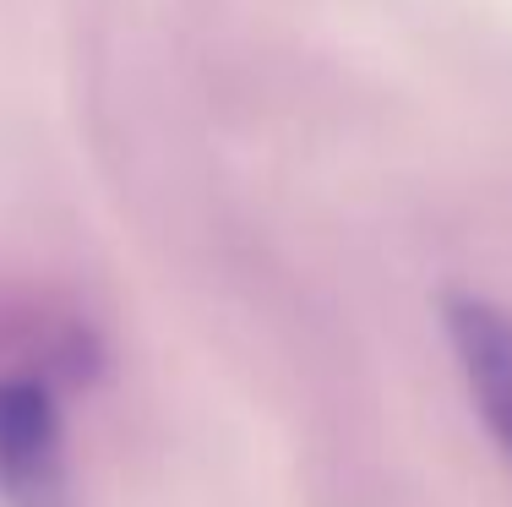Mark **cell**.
<instances>
[{
    "mask_svg": "<svg viewBox=\"0 0 512 507\" xmlns=\"http://www.w3.org/2000/svg\"><path fill=\"white\" fill-rule=\"evenodd\" d=\"M442 333L491 442L512 464V311L474 289L442 295Z\"/></svg>",
    "mask_w": 512,
    "mask_h": 507,
    "instance_id": "7a4b0ae2",
    "label": "cell"
},
{
    "mask_svg": "<svg viewBox=\"0 0 512 507\" xmlns=\"http://www.w3.org/2000/svg\"><path fill=\"white\" fill-rule=\"evenodd\" d=\"M0 507H71L66 420L39 371H0Z\"/></svg>",
    "mask_w": 512,
    "mask_h": 507,
    "instance_id": "6da1fadb",
    "label": "cell"
}]
</instances>
